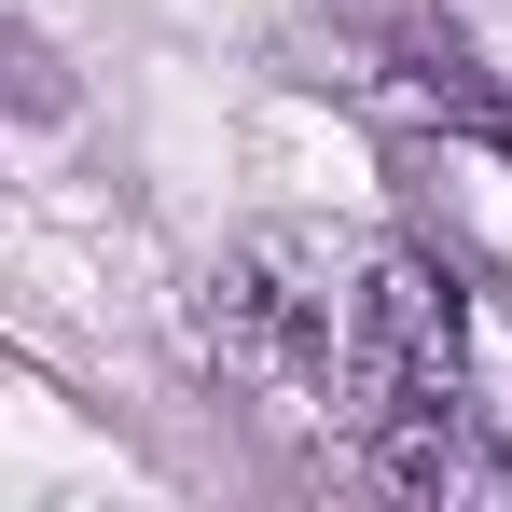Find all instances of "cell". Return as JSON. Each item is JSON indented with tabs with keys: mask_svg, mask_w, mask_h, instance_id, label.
<instances>
[{
	"mask_svg": "<svg viewBox=\"0 0 512 512\" xmlns=\"http://www.w3.org/2000/svg\"><path fill=\"white\" fill-rule=\"evenodd\" d=\"M416 388H457V291L429 277L416 250H374L360 291H346V402L388 416Z\"/></svg>",
	"mask_w": 512,
	"mask_h": 512,
	"instance_id": "cell-1",
	"label": "cell"
}]
</instances>
